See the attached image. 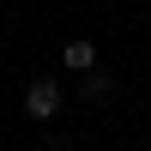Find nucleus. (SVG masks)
<instances>
[{
	"instance_id": "nucleus-1",
	"label": "nucleus",
	"mask_w": 151,
	"mask_h": 151,
	"mask_svg": "<svg viewBox=\"0 0 151 151\" xmlns=\"http://www.w3.org/2000/svg\"><path fill=\"white\" fill-rule=\"evenodd\" d=\"M55 109H60V85H55V79H30L24 115H30V121H55Z\"/></svg>"
},
{
	"instance_id": "nucleus-2",
	"label": "nucleus",
	"mask_w": 151,
	"mask_h": 151,
	"mask_svg": "<svg viewBox=\"0 0 151 151\" xmlns=\"http://www.w3.org/2000/svg\"><path fill=\"white\" fill-rule=\"evenodd\" d=\"M67 67L73 73H91L97 67V42H91V36H73V42H67Z\"/></svg>"
}]
</instances>
